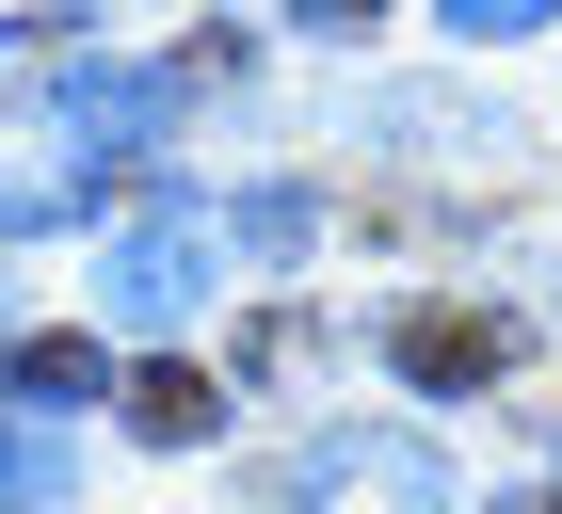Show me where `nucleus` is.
I'll return each mask as SVG.
<instances>
[{
  "mask_svg": "<svg viewBox=\"0 0 562 514\" xmlns=\"http://www.w3.org/2000/svg\"><path fill=\"white\" fill-rule=\"evenodd\" d=\"M322 242V193H241L225 210V257H305Z\"/></svg>",
  "mask_w": 562,
  "mask_h": 514,
  "instance_id": "9",
  "label": "nucleus"
},
{
  "mask_svg": "<svg viewBox=\"0 0 562 514\" xmlns=\"http://www.w3.org/2000/svg\"><path fill=\"white\" fill-rule=\"evenodd\" d=\"M130 418L161 434V450H193V434L225 418V386H210V370H177V354H161V370H130Z\"/></svg>",
  "mask_w": 562,
  "mask_h": 514,
  "instance_id": "8",
  "label": "nucleus"
},
{
  "mask_svg": "<svg viewBox=\"0 0 562 514\" xmlns=\"http://www.w3.org/2000/svg\"><path fill=\"white\" fill-rule=\"evenodd\" d=\"M305 16H322V33H353V16H370V0H305Z\"/></svg>",
  "mask_w": 562,
  "mask_h": 514,
  "instance_id": "12",
  "label": "nucleus"
},
{
  "mask_svg": "<svg viewBox=\"0 0 562 514\" xmlns=\"http://www.w3.org/2000/svg\"><path fill=\"white\" fill-rule=\"evenodd\" d=\"M434 16H450V33H482V48H498V33H530L547 0H434Z\"/></svg>",
  "mask_w": 562,
  "mask_h": 514,
  "instance_id": "11",
  "label": "nucleus"
},
{
  "mask_svg": "<svg viewBox=\"0 0 562 514\" xmlns=\"http://www.w3.org/2000/svg\"><path fill=\"white\" fill-rule=\"evenodd\" d=\"M290 514H450V467H434V434H305L290 467H273Z\"/></svg>",
  "mask_w": 562,
  "mask_h": 514,
  "instance_id": "1",
  "label": "nucleus"
},
{
  "mask_svg": "<svg viewBox=\"0 0 562 514\" xmlns=\"http://www.w3.org/2000/svg\"><path fill=\"white\" fill-rule=\"evenodd\" d=\"M402 386H434V402H467V386H498V354H515V338H498V322H482V305H402Z\"/></svg>",
  "mask_w": 562,
  "mask_h": 514,
  "instance_id": "3",
  "label": "nucleus"
},
{
  "mask_svg": "<svg viewBox=\"0 0 562 514\" xmlns=\"http://www.w3.org/2000/svg\"><path fill=\"white\" fill-rule=\"evenodd\" d=\"M177 113V81H130V65H65V128H81L97 161H145Z\"/></svg>",
  "mask_w": 562,
  "mask_h": 514,
  "instance_id": "4",
  "label": "nucleus"
},
{
  "mask_svg": "<svg viewBox=\"0 0 562 514\" xmlns=\"http://www.w3.org/2000/svg\"><path fill=\"white\" fill-rule=\"evenodd\" d=\"M65 210H81L65 161H0V225H65Z\"/></svg>",
  "mask_w": 562,
  "mask_h": 514,
  "instance_id": "10",
  "label": "nucleus"
},
{
  "mask_svg": "<svg viewBox=\"0 0 562 514\" xmlns=\"http://www.w3.org/2000/svg\"><path fill=\"white\" fill-rule=\"evenodd\" d=\"M65 499H81L65 418H16V402H0V514H65Z\"/></svg>",
  "mask_w": 562,
  "mask_h": 514,
  "instance_id": "6",
  "label": "nucleus"
},
{
  "mask_svg": "<svg viewBox=\"0 0 562 514\" xmlns=\"http://www.w3.org/2000/svg\"><path fill=\"white\" fill-rule=\"evenodd\" d=\"M0 402H16V418H65V402H97V338H16V354H0Z\"/></svg>",
  "mask_w": 562,
  "mask_h": 514,
  "instance_id": "7",
  "label": "nucleus"
},
{
  "mask_svg": "<svg viewBox=\"0 0 562 514\" xmlns=\"http://www.w3.org/2000/svg\"><path fill=\"white\" fill-rule=\"evenodd\" d=\"M353 128H386V145H418V161H498L515 145V113H467V97H353Z\"/></svg>",
  "mask_w": 562,
  "mask_h": 514,
  "instance_id": "5",
  "label": "nucleus"
},
{
  "mask_svg": "<svg viewBox=\"0 0 562 514\" xmlns=\"http://www.w3.org/2000/svg\"><path fill=\"white\" fill-rule=\"evenodd\" d=\"M210 257H225V225H210V210H145V225H113V257H97V305H113V338H161V322H193Z\"/></svg>",
  "mask_w": 562,
  "mask_h": 514,
  "instance_id": "2",
  "label": "nucleus"
}]
</instances>
